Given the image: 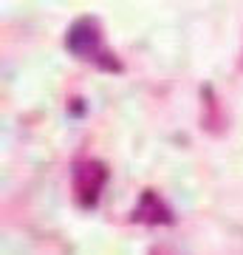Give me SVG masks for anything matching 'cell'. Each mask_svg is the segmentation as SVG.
<instances>
[{"label":"cell","mask_w":243,"mask_h":255,"mask_svg":"<svg viewBox=\"0 0 243 255\" xmlns=\"http://www.w3.org/2000/svg\"><path fill=\"white\" fill-rule=\"evenodd\" d=\"M65 46L74 57H82V60H90V63L99 65L110 51H102V34L99 26L90 17L77 20L71 28H68V37H65Z\"/></svg>","instance_id":"6da1fadb"},{"label":"cell","mask_w":243,"mask_h":255,"mask_svg":"<svg viewBox=\"0 0 243 255\" xmlns=\"http://www.w3.org/2000/svg\"><path fill=\"white\" fill-rule=\"evenodd\" d=\"M105 179H108V170L102 162H80L74 167V190H77V201L82 207L96 204Z\"/></svg>","instance_id":"7a4b0ae2"},{"label":"cell","mask_w":243,"mask_h":255,"mask_svg":"<svg viewBox=\"0 0 243 255\" xmlns=\"http://www.w3.org/2000/svg\"><path fill=\"white\" fill-rule=\"evenodd\" d=\"M133 221H144V224H172V213L159 199L156 190H144L142 199H139V207L133 210Z\"/></svg>","instance_id":"3957f363"}]
</instances>
